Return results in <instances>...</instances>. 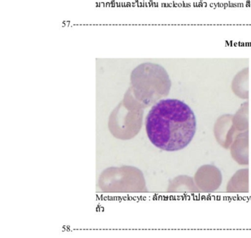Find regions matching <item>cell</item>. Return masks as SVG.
I'll return each mask as SVG.
<instances>
[{"label":"cell","instance_id":"1","mask_svg":"<svg viewBox=\"0 0 251 238\" xmlns=\"http://www.w3.org/2000/svg\"><path fill=\"white\" fill-rule=\"evenodd\" d=\"M145 127L150 142L166 151H177L190 144L197 131L195 112L177 99L155 103L147 116Z\"/></svg>","mask_w":251,"mask_h":238}]
</instances>
